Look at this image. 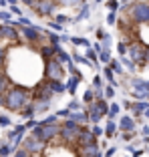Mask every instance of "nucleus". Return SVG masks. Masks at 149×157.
Masks as SVG:
<instances>
[{
	"instance_id": "obj_1",
	"label": "nucleus",
	"mask_w": 149,
	"mask_h": 157,
	"mask_svg": "<svg viewBox=\"0 0 149 157\" xmlns=\"http://www.w3.org/2000/svg\"><path fill=\"white\" fill-rule=\"evenodd\" d=\"M0 75L8 83L2 109L24 119L47 113L79 83L55 34L12 20L0 24Z\"/></svg>"
},
{
	"instance_id": "obj_2",
	"label": "nucleus",
	"mask_w": 149,
	"mask_h": 157,
	"mask_svg": "<svg viewBox=\"0 0 149 157\" xmlns=\"http://www.w3.org/2000/svg\"><path fill=\"white\" fill-rule=\"evenodd\" d=\"M12 157H101V149L87 125L48 119L20 139Z\"/></svg>"
},
{
	"instance_id": "obj_3",
	"label": "nucleus",
	"mask_w": 149,
	"mask_h": 157,
	"mask_svg": "<svg viewBox=\"0 0 149 157\" xmlns=\"http://www.w3.org/2000/svg\"><path fill=\"white\" fill-rule=\"evenodd\" d=\"M117 51L135 73H149V0H125L115 18Z\"/></svg>"
},
{
	"instance_id": "obj_4",
	"label": "nucleus",
	"mask_w": 149,
	"mask_h": 157,
	"mask_svg": "<svg viewBox=\"0 0 149 157\" xmlns=\"http://www.w3.org/2000/svg\"><path fill=\"white\" fill-rule=\"evenodd\" d=\"M34 16L42 20H51L52 26L71 22L79 18L81 10L85 8L87 0H20Z\"/></svg>"
},
{
	"instance_id": "obj_5",
	"label": "nucleus",
	"mask_w": 149,
	"mask_h": 157,
	"mask_svg": "<svg viewBox=\"0 0 149 157\" xmlns=\"http://www.w3.org/2000/svg\"><path fill=\"white\" fill-rule=\"evenodd\" d=\"M8 2H10V4H14V2H16V0H8Z\"/></svg>"
}]
</instances>
